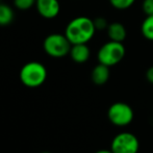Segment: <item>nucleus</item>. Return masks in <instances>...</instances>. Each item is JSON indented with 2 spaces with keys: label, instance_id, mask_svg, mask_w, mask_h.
<instances>
[{
  "label": "nucleus",
  "instance_id": "19",
  "mask_svg": "<svg viewBox=\"0 0 153 153\" xmlns=\"http://www.w3.org/2000/svg\"><path fill=\"white\" fill-rule=\"evenodd\" d=\"M41 153H51V152H48V151H44V152H41Z\"/></svg>",
  "mask_w": 153,
  "mask_h": 153
},
{
  "label": "nucleus",
  "instance_id": "13",
  "mask_svg": "<svg viewBox=\"0 0 153 153\" xmlns=\"http://www.w3.org/2000/svg\"><path fill=\"white\" fill-rule=\"evenodd\" d=\"M108 1L114 8L119 10H124L131 7L135 2V0H108Z\"/></svg>",
  "mask_w": 153,
  "mask_h": 153
},
{
  "label": "nucleus",
  "instance_id": "18",
  "mask_svg": "<svg viewBox=\"0 0 153 153\" xmlns=\"http://www.w3.org/2000/svg\"><path fill=\"white\" fill-rule=\"evenodd\" d=\"M95 153H113L111 149H101V150H98V151H96Z\"/></svg>",
  "mask_w": 153,
  "mask_h": 153
},
{
  "label": "nucleus",
  "instance_id": "3",
  "mask_svg": "<svg viewBox=\"0 0 153 153\" xmlns=\"http://www.w3.org/2000/svg\"><path fill=\"white\" fill-rule=\"evenodd\" d=\"M72 44L65 33H51L45 38L43 49L45 53L53 59H62L70 53Z\"/></svg>",
  "mask_w": 153,
  "mask_h": 153
},
{
  "label": "nucleus",
  "instance_id": "17",
  "mask_svg": "<svg viewBox=\"0 0 153 153\" xmlns=\"http://www.w3.org/2000/svg\"><path fill=\"white\" fill-rule=\"evenodd\" d=\"M146 78H147V80L149 81L150 83L153 85V66L150 67L147 70V72H146Z\"/></svg>",
  "mask_w": 153,
  "mask_h": 153
},
{
  "label": "nucleus",
  "instance_id": "14",
  "mask_svg": "<svg viewBox=\"0 0 153 153\" xmlns=\"http://www.w3.org/2000/svg\"><path fill=\"white\" fill-rule=\"evenodd\" d=\"M14 6L19 10H28L36 5V0H13Z\"/></svg>",
  "mask_w": 153,
  "mask_h": 153
},
{
  "label": "nucleus",
  "instance_id": "1",
  "mask_svg": "<svg viewBox=\"0 0 153 153\" xmlns=\"http://www.w3.org/2000/svg\"><path fill=\"white\" fill-rule=\"evenodd\" d=\"M96 27L94 20L85 16L76 17L67 24L65 36L72 45L88 44L94 38Z\"/></svg>",
  "mask_w": 153,
  "mask_h": 153
},
{
  "label": "nucleus",
  "instance_id": "15",
  "mask_svg": "<svg viewBox=\"0 0 153 153\" xmlns=\"http://www.w3.org/2000/svg\"><path fill=\"white\" fill-rule=\"evenodd\" d=\"M142 10L146 16L153 15V0H144L142 3Z\"/></svg>",
  "mask_w": 153,
  "mask_h": 153
},
{
  "label": "nucleus",
  "instance_id": "10",
  "mask_svg": "<svg viewBox=\"0 0 153 153\" xmlns=\"http://www.w3.org/2000/svg\"><path fill=\"white\" fill-rule=\"evenodd\" d=\"M107 36L111 41L115 42H123L127 36V30L125 26L120 22H113L108 24L106 28Z\"/></svg>",
  "mask_w": 153,
  "mask_h": 153
},
{
  "label": "nucleus",
  "instance_id": "12",
  "mask_svg": "<svg viewBox=\"0 0 153 153\" xmlns=\"http://www.w3.org/2000/svg\"><path fill=\"white\" fill-rule=\"evenodd\" d=\"M141 32L148 41H153V15L146 16L141 25Z\"/></svg>",
  "mask_w": 153,
  "mask_h": 153
},
{
  "label": "nucleus",
  "instance_id": "2",
  "mask_svg": "<svg viewBox=\"0 0 153 153\" xmlns=\"http://www.w3.org/2000/svg\"><path fill=\"white\" fill-rule=\"evenodd\" d=\"M47 69L40 62H28L21 68L19 78L23 85L30 89L39 88L46 81Z\"/></svg>",
  "mask_w": 153,
  "mask_h": 153
},
{
  "label": "nucleus",
  "instance_id": "4",
  "mask_svg": "<svg viewBox=\"0 0 153 153\" xmlns=\"http://www.w3.org/2000/svg\"><path fill=\"white\" fill-rule=\"evenodd\" d=\"M125 53H126V50L121 42H115V41L109 40L99 48L98 53H97V59H98V62L111 68V67L118 65L124 59Z\"/></svg>",
  "mask_w": 153,
  "mask_h": 153
},
{
  "label": "nucleus",
  "instance_id": "6",
  "mask_svg": "<svg viewBox=\"0 0 153 153\" xmlns=\"http://www.w3.org/2000/svg\"><path fill=\"white\" fill-rule=\"evenodd\" d=\"M109 149L113 153H137L140 142L137 135L128 131H123L115 135Z\"/></svg>",
  "mask_w": 153,
  "mask_h": 153
},
{
  "label": "nucleus",
  "instance_id": "16",
  "mask_svg": "<svg viewBox=\"0 0 153 153\" xmlns=\"http://www.w3.org/2000/svg\"><path fill=\"white\" fill-rule=\"evenodd\" d=\"M94 24L95 27H96L97 30H102V29H106L107 26H108V23L105 20V18L103 17H98L94 20Z\"/></svg>",
  "mask_w": 153,
  "mask_h": 153
},
{
  "label": "nucleus",
  "instance_id": "5",
  "mask_svg": "<svg viewBox=\"0 0 153 153\" xmlns=\"http://www.w3.org/2000/svg\"><path fill=\"white\" fill-rule=\"evenodd\" d=\"M107 118L109 122L118 127L128 126L134 118L132 107L125 102H115L108 107Z\"/></svg>",
  "mask_w": 153,
  "mask_h": 153
},
{
  "label": "nucleus",
  "instance_id": "7",
  "mask_svg": "<svg viewBox=\"0 0 153 153\" xmlns=\"http://www.w3.org/2000/svg\"><path fill=\"white\" fill-rule=\"evenodd\" d=\"M34 7L42 18L48 20L56 18L61 12L59 0H36Z\"/></svg>",
  "mask_w": 153,
  "mask_h": 153
},
{
  "label": "nucleus",
  "instance_id": "11",
  "mask_svg": "<svg viewBox=\"0 0 153 153\" xmlns=\"http://www.w3.org/2000/svg\"><path fill=\"white\" fill-rule=\"evenodd\" d=\"M15 13L12 6L0 3V27L7 26L14 21Z\"/></svg>",
  "mask_w": 153,
  "mask_h": 153
},
{
  "label": "nucleus",
  "instance_id": "8",
  "mask_svg": "<svg viewBox=\"0 0 153 153\" xmlns=\"http://www.w3.org/2000/svg\"><path fill=\"white\" fill-rule=\"evenodd\" d=\"M69 55L71 59L77 64H83L88 62L91 56V51L87 44H75L72 45Z\"/></svg>",
  "mask_w": 153,
  "mask_h": 153
},
{
  "label": "nucleus",
  "instance_id": "9",
  "mask_svg": "<svg viewBox=\"0 0 153 153\" xmlns=\"http://www.w3.org/2000/svg\"><path fill=\"white\" fill-rule=\"evenodd\" d=\"M109 75H111L109 67L99 62V64L97 65V66H95V68L92 70L91 78L95 85H102L107 82V80L109 79Z\"/></svg>",
  "mask_w": 153,
  "mask_h": 153
}]
</instances>
